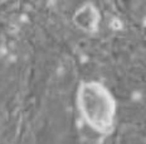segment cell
Returning a JSON list of instances; mask_svg holds the SVG:
<instances>
[{
  "label": "cell",
  "mask_w": 146,
  "mask_h": 144,
  "mask_svg": "<svg viewBox=\"0 0 146 144\" xmlns=\"http://www.w3.org/2000/svg\"><path fill=\"white\" fill-rule=\"evenodd\" d=\"M77 105L82 118L95 131L108 135L116 123L117 104L105 85L97 81H83L77 90Z\"/></svg>",
  "instance_id": "6da1fadb"
},
{
  "label": "cell",
  "mask_w": 146,
  "mask_h": 144,
  "mask_svg": "<svg viewBox=\"0 0 146 144\" xmlns=\"http://www.w3.org/2000/svg\"><path fill=\"white\" fill-rule=\"evenodd\" d=\"M73 22L81 30L86 33H95L98 28L100 13L91 3H87L74 13Z\"/></svg>",
  "instance_id": "7a4b0ae2"
}]
</instances>
